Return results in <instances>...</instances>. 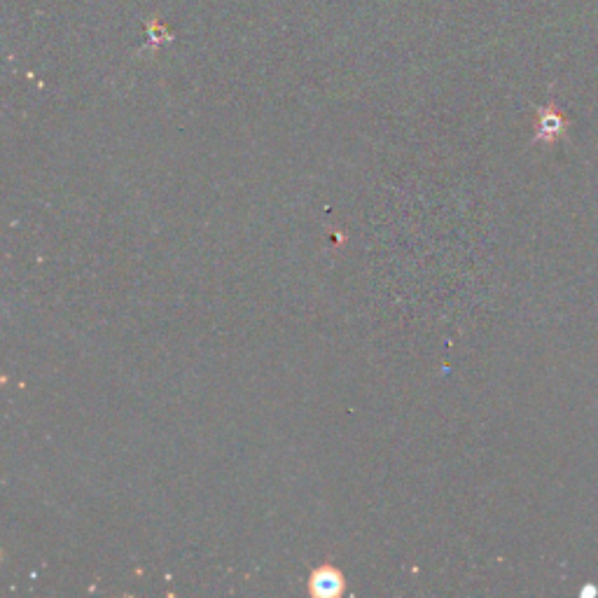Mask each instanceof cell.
Returning <instances> with one entry per match:
<instances>
[{
  "label": "cell",
  "mask_w": 598,
  "mask_h": 598,
  "mask_svg": "<svg viewBox=\"0 0 598 598\" xmlns=\"http://www.w3.org/2000/svg\"><path fill=\"white\" fill-rule=\"evenodd\" d=\"M346 589V577L339 568L330 566H318L311 570L309 575V594L316 598H337L342 596Z\"/></svg>",
  "instance_id": "1"
},
{
  "label": "cell",
  "mask_w": 598,
  "mask_h": 598,
  "mask_svg": "<svg viewBox=\"0 0 598 598\" xmlns=\"http://www.w3.org/2000/svg\"><path fill=\"white\" fill-rule=\"evenodd\" d=\"M566 115L556 108L554 101L538 110V120H535V143H554L556 138L566 134Z\"/></svg>",
  "instance_id": "2"
}]
</instances>
